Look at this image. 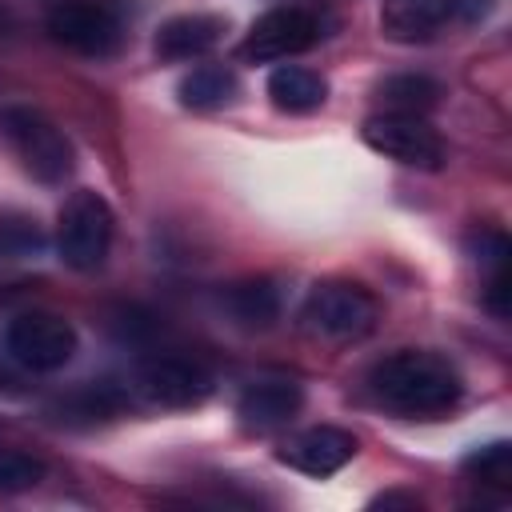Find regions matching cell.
Here are the masks:
<instances>
[{"label": "cell", "mask_w": 512, "mask_h": 512, "mask_svg": "<svg viewBox=\"0 0 512 512\" xmlns=\"http://www.w3.org/2000/svg\"><path fill=\"white\" fill-rule=\"evenodd\" d=\"M368 392L388 412L428 420V416H444L460 404L464 380L448 356L428 352V348H400L372 364Z\"/></svg>", "instance_id": "cell-1"}, {"label": "cell", "mask_w": 512, "mask_h": 512, "mask_svg": "<svg viewBox=\"0 0 512 512\" xmlns=\"http://www.w3.org/2000/svg\"><path fill=\"white\" fill-rule=\"evenodd\" d=\"M0 140L20 160V168L40 184H64L76 168V148L64 136V128L28 104L0 108Z\"/></svg>", "instance_id": "cell-2"}, {"label": "cell", "mask_w": 512, "mask_h": 512, "mask_svg": "<svg viewBox=\"0 0 512 512\" xmlns=\"http://www.w3.org/2000/svg\"><path fill=\"white\" fill-rule=\"evenodd\" d=\"M112 236H116L112 204L92 188H76L56 216V252L64 260V268H72V272L104 268V260L112 252Z\"/></svg>", "instance_id": "cell-3"}, {"label": "cell", "mask_w": 512, "mask_h": 512, "mask_svg": "<svg viewBox=\"0 0 512 512\" xmlns=\"http://www.w3.org/2000/svg\"><path fill=\"white\" fill-rule=\"evenodd\" d=\"M300 320L312 336L348 344V340H364L376 320H380V304L368 288L352 284V280H324L308 292Z\"/></svg>", "instance_id": "cell-4"}, {"label": "cell", "mask_w": 512, "mask_h": 512, "mask_svg": "<svg viewBox=\"0 0 512 512\" xmlns=\"http://www.w3.org/2000/svg\"><path fill=\"white\" fill-rule=\"evenodd\" d=\"M496 0H384L380 32L396 44H424L448 28L480 24Z\"/></svg>", "instance_id": "cell-5"}, {"label": "cell", "mask_w": 512, "mask_h": 512, "mask_svg": "<svg viewBox=\"0 0 512 512\" xmlns=\"http://www.w3.org/2000/svg\"><path fill=\"white\" fill-rule=\"evenodd\" d=\"M48 36L80 56H112L124 40V8L116 0H60L48 12Z\"/></svg>", "instance_id": "cell-6"}, {"label": "cell", "mask_w": 512, "mask_h": 512, "mask_svg": "<svg viewBox=\"0 0 512 512\" xmlns=\"http://www.w3.org/2000/svg\"><path fill=\"white\" fill-rule=\"evenodd\" d=\"M8 356L28 372H60L76 356V328L56 312H20L4 332Z\"/></svg>", "instance_id": "cell-7"}, {"label": "cell", "mask_w": 512, "mask_h": 512, "mask_svg": "<svg viewBox=\"0 0 512 512\" xmlns=\"http://www.w3.org/2000/svg\"><path fill=\"white\" fill-rule=\"evenodd\" d=\"M364 144L396 164H408V168H424V172H436L444 164V140L440 132L416 116V112H376L364 120Z\"/></svg>", "instance_id": "cell-8"}, {"label": "cell", "mask_w": 512, "mask_h": 512, "mask_svg": "<svg viewBox=\"0 0 512 512\" xmlns=\"http://www.w3.org/2000/svg\"><path fill=\"white\" fill-rule=\"evenodd\" d=\"M320 36H324L320 16L312 8L280 4V8H268L264 16L252 20V28L240 40V56L252 60V64H276V60L308 52Z\"/></svg>", "instance_id": "cell-9"}, {"label": "cell", "mask_w": 512, "mask_h": 512, "mask_svg": "<svg viewBox=\"0 0 512 512\" xmlns=\"http://www.w3.org/2000/svg\"><path fill=\"white\" fill-rule=\"evenodd\" d=\"M132 388L144 404H156V408H196L208 400L212 376L188 356H160L156 352V356L140 360Z\"/></svg>", "instance_id": "cell-10"}, {"label": "cell", "mask_w": 512, "mask_h": 512, "mask_svg": "<svg viewBox=\"0 0 512 512\" xmlns=\"http://www.w3.org/2000/svg\"><path fill=\"white\" fill-rule=\"evenodd\" d=\"M276 456H280V464H288L304 476H332L356 456V436L344 428H332V424H316V428L288 436Z\"/></svg>", "instance_id": "cell-11"}, {"label": "cell", "mask_w": 512, "mask_h": 512, "mask_svg": "<svg viewBox=\"0 0 512 512\" xmlns=\"http://www.w3.org/2000/svg\"><path fill=\"white\" fill-rule=\"evenodd\" d=\"M300 408H304V388L288 376L252 380L236 400V416L248 432H272V428L288 424Z\"/></svg>", "instance_id": "cell-12"}, {"label": "cell", "mask_w": 512, "mask_h": 512, "mask_svg": "<svg viewBox=\"0 0 512 512\" xmlns=\"http://www.w3.org/2000/svg\"><path fill=\"white\" fill-rule=\"evenodd\" d=\"M228 32V20L224 16H212V12H184V16H172L160 24L156 32V56L160 60H200L208 56Z\"/></svg>", "instance_id": "cell-13"}, {"label": "cell", "mask_w": 512, "mask_h": 512, "mask_svg": "<svg viewBox=\"0 0 512 512\" xmlns=\"http://www.w3.org/2000/svg\"><path fill=\"white\" fill-rule=\"evenodd\" d=\"M224 312L232 316V324L240 328H272L280 320V308H284V296L276 288V280L268 276H252V280H236L224 288L220 296Z\"/></svg>", "instance_id": "cell-14"}, {"label": "cell", "mask_w": 512, "mask_h": 512, "mask_svg": "<svg viewBox=\"0 0 512 512\" xmlns=\"http://www.w3.org/2000/svg\"><path fill=\"white\" fill-rule=\"evenodd\" d=\"M268 100L280 112H316L328 100V80L304 64H276L268 76Z\"/></svg>", "instance_id": "cell-15"}, {"label": "cell", "mask_w": 512, "mask_h": 512, "mask_svg": "<svg viewBox=\"0 0 512 512\" xmlns=\"http://www.w3.org/2000/svg\"><path fill=\"white\" fill-rule=\"evenodd\" d=\"M376 96H380V104H384V112H416V116H424L428 108H436L440 104V84L432 80V76H424V72H396V76H388L380 88H376Z\"/></svg>", "instance_id": "cell-16"}, {"label": "cell", "mask_w": 512, "mask_h": 512, "mask_svg": "<svg viewBox=\"0 0 512 512\" xmlns=\"http://www.w3.org/2000/svg\"><path fill=\"white\" fill-rule=\"evenodd\" d=\"M236 88L240 84H236V72L232 68H224V64H200V68H192L180 80L176 96H180L184 108H220V104H228L236 96Z\"/></svg>", "instance_id": "cell-17"}, {"label": "cell", "mask_w": 512, "mask_h": 512, "mask_svg": "<svg viewBox=\"0 0 512 512\" xmlns=\"http://www.w3.org/2000/svg\"><path fill=\"white\" fill-rule=\"evenodd\" d=\"M464 472L480 484H500L508 488L512 480V444L508 440H492V444H480L464 456Z\"/></svg>", "instance_id": "cell-18"}, {"label": "cell", "mask_w": 512, "mask_h": 512, "mask_svg": "<svg viewBox=\"0 0 512 512\" xmlns=\"http://www.w3.org/2000/svg\"><path fill=\"white\" fill-rule=\"evenodd\" d=\"M44 480V464L20 448H0V496L32 492Z\"/></svg>", "instance_id": "cell-19"}, {"label": "cell", "mask_w": 512, "mask_h": 512, "mask_svg": "<svg viewBox=\"0 0 512 512\" xmlns=\"http://www.w3.org/2000/svg\"><path fill=\"white\" fill-rule=\"evenodd\" d=\"M40 248V232L36 220H16V224H0V252L8 256H24Z\"/></svg>", "instance_id": "cell-20"}]
</instances>
